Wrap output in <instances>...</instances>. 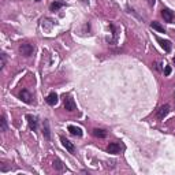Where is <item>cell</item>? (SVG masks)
I'll return each mask as SVG.
<instances>
[{
    "instance_id": "obj_7",
    "label": "cell",
    "mask_w": 175,
    "mask_h": 175,
    "mask_svg": "<svg viewBox=\"0 0 175 175\" xmlns=\"http://www.w3.org/2000/svg\"><path fill=\"white\" fill-rule=\"evenodd\" d=\"M168 112H170V106L168 104H164V106H162L157 111V118L159 119H164L166 116L168 115Z\"/></svg>"
},
{
    "instance_id": "obj_18",
    "label": "cell",
    "mask_w": 175,
    "mask_h": 175,
    "mask_svg": "<svg viewBox=\"0 0 175 175\" xmlns=\"http://www.w3.org/2000/svg\"><path fill=\"white\" fill-rule=\"evenodd\" d=\"M0 56H2V69H3L6 66V54H2Z\"/></svg>"
},
{
    "instance_id": "obj_10",
    "label": "cell",
    "mask_w": 175,
    "mask_h": 175,
    "mask_svg": "<svg viewBox=\"0 0 175 175\" xmlns=\"http://www.w3.org/2000/svg\"><path fill=\"white\" fill-rule=\"evenodd\" d=\"M58 100H59V99H58V95L55 92H51L48 96H47V103H48L49 106H56Z\"/></svg>"
},
{
    "instance_id": "obj_21",
    "label": "cell",
    "mask_w": 175,
    "mask_h": 175,
    "mask_svg": "<svg viewBox=\"0 0 175 175\" xmlns=\"http://www.w3.org/2000/svg\"><path fill=\"white\" fill-rule=\"evenodd\" d=\"M173 62H174V63H175V56H174V59H173Z\"/></svg>"
},
{
    "instance_id": "obj_6",
    "label": "cell",
    "mask_w": 175,
    "mask_h": 175,
    "mask_svg": "<svg viewBox=\"0 0 175 175\" xmlns=\"http://www.w3.org/2000/svg\"><path fill=\"white\" fill-rule=\"evenodd\" d=\"M162 17H163V19H164V22L173 23V21H174V14H173V11H170L168 8H163Z\"/></svg>"
},
{
    "instance_id": "obj_17",
    "label": "cell",
    "mask_w": 175,
    "mask_h": 175,
    "mask_svg": "<svg viewBox=\"0 0 175 175\" xmlns=\"http://www.w3.org/2000/svg\"><path fill=\"white\" fill-rule=\"evenodd\" d=\"M0 123H2V131H6L7 130V121H6V118H4V115H2V118H0Z\"/></svg>"
},
{
    "instance_id": "obj_20",
    "label": "cell",
    "mask_w": 175,
    "mask_h": 175,
    "mask_svg": "<svg viewBox=\"0 0 175 175\" xmlns=\"http://www.w3.org/2000/svg\"><path fill=\"white\" fill-rule=\"evenodd\" d=\"M149 4H151V6H153V4H155V0H149Z\"/></svg>"
},
{
    "instance_id": "obj_13",
    "label": "cell",
    "mask_w": 175,
    "mask_h": 175,
    "mask_svg": "<svg viewBox=\"0 0 175 175\" xmlns=\"http://www.w3.org/2000/svg\"><path fill=\"white\" fill-rule=\"evenodd\" d=\"M93 136L97 137V138H106L107 137V131L103 129H95L93 130Z\"/></svg>"
},
{
    "instance_id": "obj_11",
    "label": "cell",
    "mask_w": 175,
    "mask_h": 175,
    "mask_svg": "<svg viewBox=\"0 0 175 175\" xmlns=\"http://www.w3.org/2000/svg\"><path fill=\"white\" fill-rule=\"evenodd\" d=\"M43 134H44V138L45 140H51V131H49V123L47 119H44V123H43Z\"/></svg>"
},
{
    "instance_id": "obj_1",
    "label": "cell",
    "mask_w": 175,
    "mask_h": 175,
    "mask_svg": "<svg viewBox=\"0 0 175 175\" xmlns=\"http://www.w3.org/2000/svg\"><path fill=\"white\" fill-rule=\"evenodd\" d=\"M63 101H65V108L69 111V112H73V111L77 110V104H75L74 99L71 97L70 95H65V97H63Z\"/></svg>"
},
{
    "instance_id": "obj_9",
    "label": "cell",
    "mask_w": 175,
    "mask_h": 175,
    "mask_svg": "<svg viewBox=\"0 0 175 175\" xmlns=\"http://www.w3.org/2000/svg\"><path fill=\"white\" fill-rule=\"evenodd\" d=\"M156 40H157V43L160 44V47H162L166 52L171 51V47H173V45H171V41H168V40H163V39H160V37H156Z\"/></svg>"
},
{
    "instance_id": "obj_14",
    "label": "cell",
    "mask_w": 175,
    "mask_h": 175,
    "mask_svg": "<svg viewBox=\"0 0 175 175\" xmlns=\"http://www.w3.org/2000/svg\"><path fill=\"white\" fill-rule=\"evenodd\" d=\"M151 28L155 29V30H157L159 33H166V30H164V26H162L159 22H156V21H153L152 23H151Z\"/></svg>"
},
{
    "instance_id": "obj_22",
    "label": "cell",
    "mask_w": 175,
    "mask_h": 175,
    "mask_svg": "<svg viewBox=\"0 0 175 175\" xmlns=\"http://www.w3.org/2000/svg\"><path fill=\"white\" fill-rule=\"evenodd\" d=\"M36 2H40V0H36Z\"/></svg>"
},
{
    "instance_id": "obj_2",
    "label": "cell",
    "mask_w": 175,
    "mask_h": 175,
    "mask_svg": "<svg viewBox=\"0 0 175 175\" xmlns=\"http://www.w3.org/2000/svg\"><path fill=\"white\" fill-rule=\"evenodd\" d=\"M34 51V47L32 45V44H28V43H22L21 45H19V52H21V55L23 56L29 58L32 54H33Z\"/></svg>"
},
{
    "instance_id": "obj_15",
    "label": "cell",
    "mask_w": 175,
    "mask_h": 175,
    "mask_svg": "<svg viewBox=\"0 0 175 175\" xmlns=\"http://www.w3.org/2000/svg\"><path fill=\"white\" fill-rule=\"evenodd\" d=\"M54 167H55V170H58V171H63V170H65V166H63V163L60 162L59 159L54 160Z\"/></svg>"
},
{
    "instance_id": "obj_3",
    "label": "cell",
    "mask_w": 175,
    "mask_h": 175,
    "mask_svg": "<svg viewBox=\"0 0 175 175\" xmlns=\"http://www.w3.org/2000/svg\"><path fill=\"white\" fill-rule=\"evenodd\" d=\"M60 141H62V145H63V147L66 148L67 151H69L70 153H74V152H75V145L73 144V142L70 141V140H67L66 137L60 136Z\"/></svg>"
},
{
    "instance_id": "obj_4",
    "label": "cell",
    "mask_w": 175,
    "mask_h": 175,
    "mask_svg": "<svg viewBox=\"0 0 175 175\" xmlns=\"http://www.w3.org/2000/svg\"><path fill=\"white\" fill-rule=\"evenodd\" d=\"M26 119H28V123H29V127H30L33 131H36L37 129H39V121H37L36 116L30 115V114H28L26 115Z\"/></svg>"
},
{
    "instance_id": "obj_19",
    "label": "cell",
    "mask_w": 175,
    "mask_h": 175,
    "mask_svg": "<svg viewBox=\"0 0 175 175\" xmlns=\"http://www.w3.org/2000/svg\"><path fill=\"white\" fill-rule=\"evenodd\" d=\"M164 74H166V75H170V74H171V67H170V66H166Z\"/></svg>"
},
{
    "instance_id": "obj_12",
    "label": "cell",
    "mask_w": 175,
    "mask_h": 175,
    "mask_svg": "<svg viewBox=\"0 0 175 175\" xmlns=\"http://www.w3.org/2000/svg\"><path fill=\"white\" fill-rule=\"evenodd\" d=\"M67 130L70 131V134H73V136L75 137H81L82 136V129L78 126H73V125H70L69 127H67Z\"/></svg>"
},
{
    "instance_id": "obj_5",
    "label": "cell",
    "mask_w": 175,
    "mask_h": 175,
    "mask_svg": "<svg viewBox=\"0 0 175 175\" xmlns=\"http://www.w3.org/2000/svg\"><path fill=\"white\" fill-rule=\"evenodd\" d=\"M19 99L23 101V103H26V104H32V93L29 92L28 89H22L21 90V93H19Z\"/></svg>"
},
{
    "instance_id": "obj_8",
    "label": "cell",
    "mask_w": 175,
    "mask_h": 175,
    "mask_svg": "<svg viewBox=\"0 0 175 175\" xmlns=\"http://www.w3.org/2000/svg\"><path fill=\"white\" fill-rule=\"evenodd\" d=\"M107 152L108 153H112V155H116L121 152V145L118 142H110V145L107 147Z\"/></svg>"
},
{
    "instance_id": "obj_16",
    "label": "cell",
    "mask_w": 175,
    "mask_h": 175,
    "mask_svg": "<svg viewBox=\"0 0 175 175\" xmlns=\"http://www.w3.org/2000/svg\"><path fill=\"white\" fill-rule=\"evenodd\" d=\"M63 6H65V3H62V2H54L49 6V8H51V11H58L60 7H63Z\"/></svg>"
}]
</instances>
